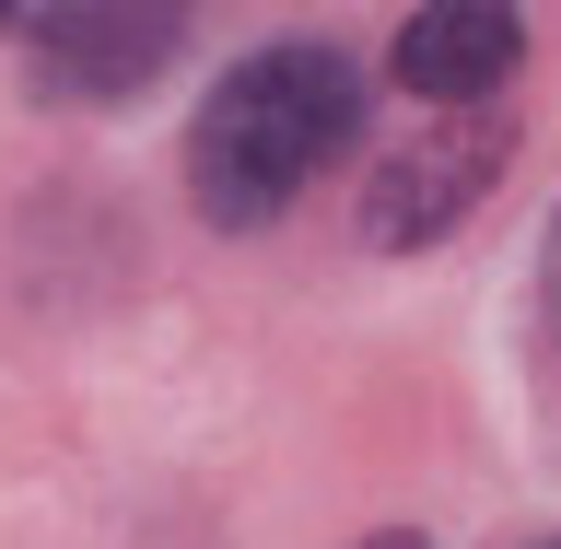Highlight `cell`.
<instances>
[{"mask_svg": "<svg viewBox=\"0 0 561 549\" xmlns=\"http://www.w3.org/2000/svg\"><path fill=\"white\" fill-rule=\"evenodd\" d=\"M363 140V70L316 35H280L257 59H234L210 82V105L187 117V187H199V222L222 235H257L305 199L316 175Z\"/></svg>", "mask_w": 561, "mask_h": 549, "instance_id": "obj_1", "label": "cell"}, {"mask_svg": "<svg viewBox=\"0 0 561 549\" xmlns=\"http://www.w3.org/2000/svg\"><path fill=\"white\" fill-rule=\"evenodd\" d=\"M491 175H503V117H445V129H421L410 152H386L375 187H363V235L375 245H433L456 235L468 210L491 199Z\"/></svg>", "mask_w": 561, "mask_h": 549, "instance_id": "obj_2", "label": "cell"}, {"mask_svg": "<svg viewBox=\"0 0 561 549\" xmlns=\"http://www.w3.org/2000/svg\"><path fill=\"white\" fill-rule=\"evenodd\" d=\"M398 82H410L433 117H480L503 82H515V59H526V24L503 12V0H433V12H410L398 24Z\"/></svg>", "mask_w": 561, "mask_h": 549, "instance_id": "obj_3", "label": "cell"}, {"mask_svg": "<svg viewBox=\"0 0 561 549\" xmlns=\"http://www.w3.org/2000/svg\"><path fill=\"white\" fill-rule=\"evenodd\" d=\"M175 35H187L175 12H47V24H24V47L59 105H105V94H140L175 59Z\"/></svg>", "mask_w": 561, "mask_h": 549, "instance_id": "obj_4", "label": "cell"}, {"mask_svg": "<svg viewBox=\"0 0 561 549\" xmlns=\"http://www.w3.org/2000/svg\"><path fill=\"white\" fill-rule=\"evenodd\" d=\"M538 305H550V340H561V222H550V258H538Z\"/></svg>", "mask_w": 561, "mask_h": 549, "instance_id": "obj_5", "label": "cell"}, {"mask_svg": "<svg viewBox=\"0 0 561 549\" xmlns=\"http://www.w3.org/2000/svg\"><path fill=\"white\" fill-rule=\"evenodd\" d=\"M363 549H433V538H410V526H386V538H363Z\"/></svg>", "mask_w": 561, "mask_h": 549, "instance_id": "obj_6", "label": "cell"}, {"mask_svg": "<svg viewBox=\"0 0 561 549\" xmlns=\"http://www.w3.org/2000/svg\"><path fill=\"white\" fill-rule=\"evenodd\" d=\"M550 549H561V538H550Z\"/></svg>", "mask_w": 561, "mask_h": 549, "instance_id": "obj_7", "label": "cell"}]
</instances>
